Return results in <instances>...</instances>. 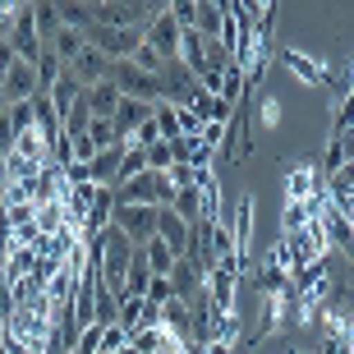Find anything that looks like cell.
Segmentation results:
<instances>
[{"instance_id": "f6af8a7d", "label": "cell", "mask_w": 354, "mask_h": 354, "mask_svg": "<svg viewBox=\"0 0 354 354\" xmlns=\"http://www.w3.org/2000/svg\"><path fill=\"white\" fill-rule=\"evenodd\" d=\"M55 354H69V350H55Z\"/></svg>"}, {"instance_id": "7bdbcfd3", "label": "cell", "mask_w": 354, "mask_h": 354, "mask_svg": "<svg viewBox=\"0 0 354 354\" xmlns=\"http://www.w3.org/2000/svg\"><path fill=\"white\" fill-rule=\"evenodd\" d=\"M115 354H138V350H133V345H129V341H124V345H120V350H115Z\"/></svg>"}, {"instance_id": "9c48e42d", "label": "cell", "mask_w": 354, "mask_h": 354, "mask_svg": "<svg viewBox=\"0 0 354 354\" xmlns=\"http://www.w3.org/2000/svg\"><path fill=\"white\" fill-rule=\"evenodd\" d=\"M37 97V69H32V60H14L10 74H5V83H0V102H32Z\"/></svg>"}, {"instance_id": "7402d4cb", "label": "cell", "mask_w": 354, "mask_h": 354, "mask_svg": "<svg viewBox=\"0 0 354 354\" xmlns=\"http://www.w3.org/2000/svg\"><path fill=\"white\" fill-rule=\"evenodd\" d=\"M83 46H88V37H83L79 28H60V32H55V37L46 41V51H55L60 60H65V65H69V60H74V55L83 51Z\"/></svg>"}, {"instance_id": "30bf717a", "label": "cell", "mask_w": 354, "mask_h": 354, "mask_svg": "<svg viewBox=\"0 0 354 354\" xmlns=\"http://www.w3.org/2000/svg\"><path fill=\"white\" fill-rule=\"evenodd\" d=\"M157 239H166V244H171V249L184 258V253H189V244H194V225L184 221L175 207H157Z\"/></svg>"}, {"instance_id": "4dcf8cb0", "label": "cell", "mask_w": 354, "mask_h": 354, "mask_svg": "<svg viewBox=\"0 0 354 354\" xmlns=\"http://www.w3.org/2000/svg\"><path fill=\"white\" fill-rule=\"evenodd\" d=\"M129 345L138 354H161V327H138V331H129Z\"/></svg>"}, {"instance_id": "d6a6232c", "label": "cell", "mask_w": 354, "mask_h": 354, "mask_svg": "<svg viewBox=\"0 0 354 354\" xmlns=\"http://www.w3.org/2000/svg\"><path fill=\"white\" fill-rule=\"evenodd\" d=\"M129 60H133V65H138V69H143V74H157V79H161V69H166V60H161V55L152 51L147 41H143V46H138V51L129 55Z\"/></svg>"}, {"instance_id": "52a82bcc", "label": "cell", "mask_w": 354, "mask_h": 354, "mask_svg": "<svg viewBox=\"0 0 354 354\" xmlns=\"http://www.w3.org/2000/svg\"><path fill=\"white\" fill-rule=\"evenodd\" d=\"M317 189H322V171L308 166V161H295V166H286V175H281V194H286V203H308Z\"/></svg>"}, {"instance_id": "484cf974", "label": "cell", "mask_w": 354, "mask_h": 354, "mask_svg": "<svg viewBox=\"0 0 354 354\" xmlns=\"http://www.w3.org/2000/svg\"><path fill=\"white\" fill-rule=\"evenodd\" d=\"M102 336H106V327L102 322H88V327L74 336V345H69V354H102Z\"/></svg>"}, {"instance_id": "f1b7e54d", "label": "cell", "mask_w": 354, "mask_h": 354, "mask_svg": "<svg viewBox=\"0 0 354 354\" xmlns=\"http://www.w3.org/2000/svg\"><path fill=\"white\" fill-rule=\"evenodd\" d=\"M281 115H286V111H281V97H263V102H258V115H253V120H258V129L272 133V129H281Z\"/></svg>"}, {"instance_id": "277c9868", "label": "cell", "mask_w": 354, "mask_h": 354, "mask_svg": "<svg viewBox=\"0 0 354 354\" xmlns=\"http://www.w3.org/2000/svg\"><path fill=\"white\" fill-rule=\"evenodd\" d=\"M281 60H286V69L304 83V88H331V83H336V69H331L327 60H317V55L299 51V46H286Z\"/></svg>"}, {"instance_id": "836d02e7", "label": "cell", "mask_w": 354, "mask_h": 354, "mask_svg": "<svg viewBox=\"0 0 354 354\" xmlns=\"http://www.w3.org/2000/svg\"><path fill=\"white\" fill-rule=\"evenodd\" d=\"M88 138L97 143V152H102V147H111V143H120V138H115V124H111V120H88Z\"/></svg>"}, {"instance_id": "d4e9b609", "label": "cell", "mask_w": 354, "mask_h": 354, "mask_svg": "<svg viewBox=\"0 0 354 354\" xmlns=\"http://www.w3.org/2000/svg\"><path fill=\"white\" fill-rule=\"evenodd\" d=\"M152 120H157V133L166 138V143H175V138H180V115H175L171 102H157V106H152Z\"/></svg>"}, {"instance_id": "8fae6325", "label": "cell", "mask_w": 354, "mask_h": 354, "mask_svg": "<svg viewBox=\"0 0 354 354\" xmlns=\"http://www.w3.org/2000/svg\"><path fill=\"white\" fill-rule=\"evenodd\" d=\"M152 106H157V102H138V97H120L115 115H111V124H115V138H120V143H129L133 133H138V124H143V120L152 115Z\"/></svg>"}, {"instance_id": "e0dca14e", "label": "cell", "mask_w": 354, "mask_h": 354, "mask_svg": "<svg viewBox=\"0 0 354 354\" xmlns=\"http://www.w3.org/2000/svg\"><path fill=\"white\" fill-rule=\"evenodd\" d=\"M28 14H32V24H37V37L51 41L55 32H60V10H55V0H28Z\"/></svg>"}, {"instance_id": "ba28073f", "label": "cell", "mask_w": 354, "mask_h": 354, "mask_svg": "<svg viewBox=\"0 0 354 354\" xmlns=\"http://www.w3.org/2000/svg\"><path fill=\"white\" fill-rule=\"evenodd\" d=\"M5 37H10V46H14V55H19V60H37V55L46 51V41L37 37V24H32L28 5L14 14V24H10V32H5Z\"/></svg>"}, {"instance_id": "603a6c76", "label": "cell", "mask_w": 354, "mask_h": 354, "mask_svg": "<svg viewBox=\"0 0 354 354\" xmlns=\"http://www.w3.org/2000/svg\"><path fill=\"white\" fill-rule=\"evenodd\" d=\"M171 207L180 212V216H184L189 225H198V221H203V198H198V189H175Z\"/></svg>"}, {"instance_id": "bcb514c9", "label": "cell", "mask_w": 354, "mask_h": 354, "mask_svg": "<svg viewBox=\"0 0 354 354\" xmlns=\"http://www.w3.org/2000/svg\"><path fill=\"white\" fill-rule=\"evenodd\" d=\"M350 69H354V55H350Z\"/></svg>"}, {"instance_id": "9a60e30c", "label": "cell", "mask_w": 354, "mask_h": 354, "mask_svg": "<svg viewBox=\"0 0 354 354\" xmlns=\"http://www.w3.org/2000/svg\"><path fill=\"white\" fill-rule=\"evenodd\" d=\"M46 97H51V111L60 115V124H65V120H69V111H74V106L83 102V83H79V79H74V74L65 69V74H60V83H55V88L46 92Z\"/></svg>"}, {"instance_id": "4fadbf2b", "label": "cell", "mask_w": 354, "mask_h": 354, "mask_svg": "<svg viewBox=\"0 0 354 354\" xmlns=\"http://www.w3.org/2000/svg\"><path fill=\"white\" fill-rule=\"evenodd\" d=\"M124 147H129V143H111V147H102V152L88 161V180H92V184H106V189H115V180H120V161H124Z\"/></svg>"}, {"instance_id": "1f68e13d", "label": "cell", "mask_w": 354, "mask_h": 354, "mask_svg": "<svg viewBox=\"0 0 354 354\" xmlns=\"http://www.w3.org/2000/svg\"><path fill=\"white\" fill-rule=\"evenodd\" d=\"M138 171H147V157H143V147H124V161H120V180L115 184H124L129 175H138Z\"/></svg>"}, {"instance_id": "f546056e", "label": "cell", "mask_w": 354, "mask_h": 354, "mask_svg": "<svg viewBox=\"0 0 354 354\" xmlns=\"http://www.w3.org/2000/svg\"><path fill=\"white\" fill-rule=\"evenodd\" d=\"M354 129V92H341L336 97V115H331V133Z\"/></svg>"}, {"instance_id": "5b68a950", "label": "cell", "mask_w": 354, "mask_h": 354, "mask_svg": "<svg viewBox=\"0 0 354 354\" xmlns=\"http://www.w3.org/2000/svg\"><path fill=\"white\" fill-rule=\"evenodd\" d=\"M253 216H258V198L244 194L235 203V221H230V235H235V253H239L244 276H249V263H253Z\"/></svg>"}, {"instance_id": "4316f807", "label": "cell", "mask_w": 354, "mask_h": 354, "mask_svg": "<svg viewBox=\"0 0 354 354\" xmlns=\"http://www.w3.org/2000/svg\"><path fill=\"white\" fill-rule=\"evenodd\" d=\"M143 157H147V171H171V166H175V143L157 138V143L143 147Z\"/></svg>"}, {"instance_id": "83f0119b", "label": "cell", "mask_w": 354, "mask_h": 354, "mask_svg": "<svg viewBox=\"0 0 354 354\" xmlns=\"http://www.w3.org/2000/svg\"><path fill=\"white\" fill-rule=\"evenodd\" d=\"M115 317H120V295H115V290H106V286H97V322L111 327Z\"/></svg>"}, {"instance_id": "d590c367", "label": "cell", "mask_w": 354, "mask_h": 354, "mask_svg": "<svg viewBox=\"0 0 354 354\" xmlns=\"http://www.w3.org/2000/svg\"><path fill=\"white\" fill-rule=\"evenodd\" d=\"M175 115H180V138H198L203 133V120H198L194 106H175Z\"/></svg>"}, {"instance_id": "f35d334b", "label": "cell", "mask_w": 354, "mask_h": 354, "mask_svg": "<svg viewBox=\"0 0 354 354\" xmlns=\"http://www.w3.org/2000/svg\"><path fill=\"white\" fill-rule=\"evenodd\" d=\"M194 10H198V0H171V14L180 28H194Z\"/></svg>"}, {"instance_id": "2e32d148", "label": "cell", "mask_w": 354, "mask_h": 354, "mask_svg": "<svg viewBox=\"0 0 354 354\" xmlns=\"http://www.w3.org/2000/svg\"><path fill=\"white\" fill-rule=\"evenodd\" d=\"M138 253H143V263H147V272L152 276H171L175 272V263H180V253L166 244V239H147V244H138Z\"/></svg>"}, {"instance_id": "ab89813d", "label": "cell", "mask_w": 354, "mask_h": 354, "mask_svg": "<svg viewBox=\"0 0 354 354\" xmlns=\"http://www.w3.org/2000/svg\"><path fill=\"white\" fill-rule=\"evenodd\" d=\"M235 350H239V345H230V341H212V336H207L198 354H235Z\"/></svg>"}, {"instance_id": "ffe728a7", "label": "cell", "mask_w": 354, "mask_h": 354, "mask_svg": "<svg viewBox=\"0 0 354 354\" xmlns=\"http://www.w3.org/2000/svg\"><path fill=\"white\" fill-rule=\"evenodd\" d=\"M216 97H225V102L244 106V97H249V83H244V69L230 60V65L221 69V88H216Z\"/></svg>"}, {"instance_id": "b9f144b4", "label": "cell", "mask_w": 354, "mask_h": 354, "mask_svg": "<svg viewBox=\"0 0 354 354\" xmlns=\"http://www.w3.org/2000/svg\"><path fill=\"white\" fill-rule=\"evenodd\" d=\"M345 341H350V354H354V308L345 313Z\"/></svg>"}, {"instance_id": "5bb4252c", "label": "cell", "mask_w": 354, "mask_h": 354, "mask_svg": "<svg viewBox=\"0 0 354 354\" xmlns=\"http://www.w3.org/2000/svg\"><path fill=\"white\" fill-rule=\"evenodd\" d=\"M83 106H88L92 120H111V115H115V106H120V88L111 79L92 83V88H83Z\"/></svg>"}, {"instance_id": "e575fe53", "label": "cell", "mask_w": 354, "mask_h": 354, "mask_svg": "<svg viewBox=\"0 0 354 354\" xmlns=\"http://www.w3.org/2000/svg\"><path fill=\"white\" fill-rule=\"evenodd\" d=\"M143 299H152L161 308V304H171L175 299V286H171V276H152V281H147V295Z\"/></svg>"}, {"instance_id": "ee69618b", "label": "cell", "mask_w": 354, "mask_h": 354, "mask_svg": "<svg viewBox=\"0 0 354 354\" xmlns=\"http://www.w3.org/2000/svg\"><path fill=\"white\" fill-rule=\"evenodd\" d=\"M290 354H308V350H290Z\"/></svg>"}, {"instance_id": "7c38bea8", "label": "cell", "mask_w": 354, "mask_h": 354, "mask_svg": "<svg viewBox=\"0 0 354 354\" xmlns=\"http://www.w3.org/2000/svg\"><path fill=\"white\" fill-rule=\"evenodd\" d=\"M69 74H74V79L83 83V88H92V83H102V79H111V60H106L102 51H97V46H83L79 55H74V60H69Z\"/></svg>"}, {"instance_id": "7a4b0ae2", "label": "cell", "mask_w": 354, "mask_h": 354, "mask_svg": "<svg viewBox=\"0 0 354 354\" xmlns=\"http://www.w3.org/2000/svg\"><path fill=\"white\" fill-rule=\"evenodd\" d=\"M111 225H115L120 235H129V244H147V239L157 235V207H143V203H115L111 212Z\"/></svg>"}, {"instance_id": "3957f363", "label": "cell", "mask_w": 354, "mask_h": 354, "mask_svg": "<svg viewBox=\"0 0 354 354\" xmlns=\"http://www.w3.org/2000/svg\"><path fill=\"white\" fill-rule=\"evenodd\" d=\"M111 83L120 88V97H138V102H161V79L143 74L133 60H111Z\"/></svg>"}, {"instance_id": "60d3db41", "label": "cell", "mask_w": 354, "mask_h": 354, "mask_svg": "<svg viewBox=\"0 0 354 354\" xmlns=\"http://www.w3.org/2000/svg\"><path fill=\"white\" fill-rule=\"evenodd\" d=\"M336 138H341V147H345V161H354V129L336 133Z\"/></svg>"}, {"instance_id": "74e56055", "label": "cell", "mask_w": 354, "mask_h": 354, "mask_svg": "<svg viewBox=\"0 0 354 354\" xmlns=\"http://www.w3.org/2000/svg\"><path fill=\"white\" fill-rule=\"evenodd\" d=\"M166 180H171V189H194V166H184V161H175L171 171H166Z\"/></svg>"}, {"instance_id": "8992f818", "label": "cell", "mask_w": 354, "mask_h": 354, "mask_svg": "<svg viewBox=\"0 0 354 354\" xmlns=\"http://www.w3.org/2000/svg\"><path fill=\"white\" fill-rule=\"evenodd\" d=\"M180 32H184V28L175 24V14L166 10V14H152V19H147L143 41L161 55V60H175V55H180Z\"/></svg>"}, {"instance_id": "cb8c5ba5", "label": "cell", "mask_w": 354, "mask_h": 354, "mask_svg": "<svg viewBox=\"0 0 354 354\" xmlns=\"http://www.w3.org/2000/svg\"><path fill=\"white\" fill-rule=\"evenodd\" d=\"M308 221H313V207L308 203H281V235H295Z\"/></svg>"}, {"instance_id": "44dd1931", "label": "cell", "mask_w": 354, "mask_h": 354, "mask_svg": "<svg viewBox=\"0 0 354 354\" xmlns=\"http://www.w3.org/2000/svg\"><path fill=\"white\" fill-rule=\"evenodd\" d=\"M32 69H37V92H51L55 83H60V74H65V60L55 51H41L37 60H32Z\"/></svg>"}, {"instance_id": "ac0fdd59", "label": "cell", "mask_w": 354, "mask_h": 354, "mask_svg": "<svg viewBox=\"0 0 354 354\" xmlns=\"http://www.w3.org/2000/svg\"><path fill=\"white\" fill-rule=\"evenodd\" d=\"M221 24H225V10H221V5L198 0V10H194V32H203V37H221Z\"/></svg>"}, {"instance_id": "d6986e66", "label": "cell", "mask_w": 354, "mask_h": 354, "mask_svg": "<svg viewBox=\"0 0 354 354\" xmlns=\"http://www.w3.org/2000/svg\"><path fill=\"white\" fill-rule=\"evenodd\" d=\"M147 281H152V272H147L143 253H133L129 276H124V286H120V299H143V295H147Z\"/></svg>"}, {"instance_id": "6da1fadb", "label": "cell", "mask_w": 354, "mask_h": 354, "mask_svg": "<svg viewBox=\"0 0 354 354\" xmlns=\"http://www.w3.org/2000/svg\"><path fill=\"white\" fill-rule=\"evenodd\" d=\"M171 180H166V171H138L129 175L124 184H115V203H143V207H171Z\"/></svg>"}, {"instance_id": "8d00e7d4", "label": "cell", "mask_w": 354, "mask_h": 354, "mask_svg": "<svg viewBox=\"0 0 354 354\" xmlns=\"http://www.w3.org/2000/svg\"><path fill=\"white\" fill-rule=\"evenodd\" d=\"M345 166V147H341V138L331 133V143H327V152H322V175H336Z\"/></svg>"}]
</instances>
